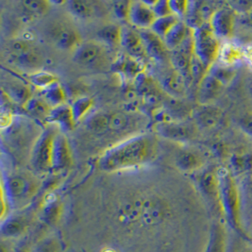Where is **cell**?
Wrapping results in <instances>:
<instances>
[{
  "mask_svg": "<svg viewBox=\"0 0 252 252\" xmlns=\"http://www.w3.org/2000/svg\"><path fill=\"white\" fill-rule=\"evenodd\" d=\"M158 153L157 140L150 134H138L105 150L97 166L104 172L113 173L147 165Z\"/></svg>",
  "mask_w": 252,
  "mask_h": 252,
  "instance_id": "cell-1",
  "label": "cell"
},
{
  "mask_svg": "<svg viewBox=\"0 0 252 252\" xmlns=\"http://www.w3.org/2000/svg\"><path fill=\"white\" fill-rule=\"evenodd\" d=\"M219 206L226 218L229 227L241 236H245L241 224V200L239 190L235 180L227 168H219L218 171Z\"/></svg>",
  "mask_w": 252,
  "mask_h": 252,
  "instance_id": "cell-2",
  "label": "cell"
},
{
  "mask_svg": "<svg viewBox=\"0 0 252 252\" xmlns=\"http://www.w3.org/2000/svg\"><path fill=\"white\" fill-rule=\"evenodd\" d=\"M193 44L194 54L207 68L209 69L218 61L221 44L209 23L203 24L193 30Z\"/></svg>",
  "mask_w": 252,
  "mask_h": 252,
  "instance_id": "cell-3",
  "label": "cell"
},
{
  "mask_svg": "<svg viewBox=\"0 0 252 252\" xmlns=\"http://www.w3.org/2000/svg\"><path fill=\"white\" fill-rule=\"evenodd\" d=\"M73 61L82 67L104 69L109 66V58L103 44L96 41H85L73 52Z\"/></svg>",
  "mask_w": 252,
  "mask_h": 252,
  "instance_id": "cell-4",
  "label": "cell"
},
{
  "mask_svg": "<svg viewBox=\"0 0 252 252\" xmlns=\"http://www.w3.org/2000/svg\"><path fill=\"white\" fill-rule=\"evenodd\" d=\"M56 131L48 127L39 136L32 152V164L38 172L52 170V148Z\"/></svg>",
  "mask_w": 252,
  "mask_h": 252,
  "instance_id": "cell-5",
  "label": "cell"
},
{
  "mask_svg": "<svg viewBox=\"0 0 252 252\" xmlns=\"http://www.w3.org/2000/svg\"><path fill=\"white\" fill-rule=\"evenodd\" d=\"M139 34L148 57L159 63H163L169 60L170 52L160 37L150 30H139Z\"/></svg>",
  "mask_w": 252,
  "mask_h": 252,
  "instance_id": "cell-6",
  "label": "cell"
},
{
  "mask_svg": "<svg viewBox=\"0 0 252 252\" xmlns=\"http://www.w3.org/2000/svg\"><path fill=\"white\" fill-rule=\"evenodd\" d=\"M156 131L166 139L185 142L195 137V126L184 121H169L157 124Z\"/></svg>",
  "mask_w": 252,
  "mask_h": 252,
  "instance_id": "cell-7",
  "label": "cell"
},
{
  "mask_svg": "<svg viewBox=\"0 0 252 252\" xmlns=\"http://www.w3.org/2000/svg\"><path fill=\"white\" fill-rule=\"evenodd\" d=\"M73 163L72 151L68 139L62 132H56L52 148V171L68 168Z\"/></svg>",
  "mask_w": 252,
  "mask_h": 252,
  "instance_id": "cell-8",
  "label": "cell"
},
{
  "mask_svg": "<svg viewBox=\"0 0 252 252\" xmlns=\"http://www.w3.org/2000/svg\"><path fill=\"white\" fill-rule=\"evenodd\" d=\"M151 7L145 1H130L127 21L139 30H149L156 20Z\"/></svg>",
  "mask_w": 252,
  "mask_h": 252,
  "instance_id": "cell-9",
  "label": "cell"
},
{
  "mask_svg": "<svg viewBox=\"0 0 252 252\" xmlns=\"http://www.w3.org/2000/svg\"><path fill=\"white\" fill-rule=\"evenodd\" d=\"M2 189L5 192L7 198L12 201H22L32 195V184L20 175H13L7 178L6 184H2Z\"/></svg>",
  "mask_w": 252,
  "mask_h": 252,
  "instance_id": "cell-10",
  "label": "cell"
},
{
  "mask_svg": "<svg viewBox=\"0 0 252 252\" xmlns=\"http://www.w3.org/2000/svg\"><path fill=\"white\" fill-rule=\"evenodd\" d=\"M121 46L125 49L126 54L139 62L145 63L146 60L149 58L139 34V32L134 31L131 28L122 27Z\"/></svg>",
  "mask_w": 252,
  "mask_h": 252,
  "instance_id": "cell-11",
  "label": "cell"
},
{
  "mask_svg": "<svg viewBox=\"0 0 252 252\" xmlns=\"http://www.w3.org/2000/svg\"><path fill=\"white\" fill-rule=\"evenodd\" d=\"M234 15L229 9H218L210 18L209 25L219 39L229 38L234 29Z\"/></svg>",
  "mask_w": 252,
  "mask_h": 252,
  "instance_id": "cell-12",
  "label": "cell"
},
{
  "mask_svg": "<svg viewBox=\"0 0 252 252\" xmlns=\"http://www.w3.org/2000/svg\"><path fill=\"white\" fill-rule=\"evenodd\" d=\"M160 85L162 91L172 98L181 99L186 94L188 82L184 76L172 67L160 78Z\"/></svg>",
  "mask_w": 252,
  "mask_h": 252,
  "instance_id": "cell-13",
  "label": "cell"
},
{
  "mask_svg": "<svg viewBox=\"0 0 252 252\" xmlns=\"http://www.w3.org/2000/svg\"><path fill=\"white\" fill-rule=\"evenodd\" d=\"M224 86L208 72L197 84V101L200 105L212 104L221 95Z\"/></svg>",
  "mask_w": 252,
  "mask_h": 252,
  "instance_id": "cell-14",
  "label": "cell"
},
{
  "mask_svg": "<svg viewBox=\"0 0 252 252\" xmlns=\"http://www.w3.org/2000/svg\"><path fill=\"white\" fill-rule=\"evenodd\" d=\"M195 126L203 129H212L219 125L223 118L222 111L212 105H199L192 113Z\"/></svg>",
  "mask_w": 252,
  "mask_h": 252,
  "instance_id": "cell-15",
  "label": "cell"
},
{
  "mask_svg": "<svg viewBox=\"0 0 252 252\" xmlns=\"http://www.w3.org/2000/svg\"><path fill=\"white\" fill-rule=\"evenodd\" d=\"M217 62L222 65L236 68L243 63V46L233 41L223 43L220 46Z\"/></svg>",
  "mask_w": 252,
  "mask_h": 252,
  "instance_id": "cell-16",
  "label": "cell"
},
{
  "mask_svg": "<svg viewBox=\"0 0 252 252\" xmlns=\"http://www.w3.org/2000/svg\"><path fill=\"white\" fill-rule=\"evenodd\" d=\"M46 120L48 123L57 125L63 131L65 132L72 131L76 126L71 107L66 104L52 108Z\"/></svg>",
  "mask_w": 252,
  "mask_h": 252,
  "instance_id": "cell-17",
  "label": "cell"
},
{
  "mask_svg": "<svg viewBox=\"0 0 252 252\" xmlns=\"http://www.w3.org/2000/svg\"><path fill=\"white\" fill-rule=\"evenodd\" d=\"M145 63L124 54L115 61L114 68L127 80H135L139 75L145 72Z\"/></svg>",
  "mask_w": 252,
  "mask_h": 252,
  "instance_id": "cell-18",
  "label": "cell"
},
{
  "mask_svg": "<svg viewBox=\"0 0 252 252\" xmlns=\"http://www.w3.org/2000/svg\"><path fill=\"white\" fill-rule=\"evenodd\" d=\"M54 42L58 48L73 52L82 43L79 32L75 29L69 27H62L58 29L54 34Z\"/></svg>",
  "mask_w": 252,
  "mask_h": 252,
  "instance_id": "cell-19",
  "label": "cell"
},
{
  "mask_svg": "<svg viewBox=\"0 0 252 252\" xmlns=\"http://www.w3.org/2000/svg\"><path fill=\"white\" fill-rule=\"evenodd\" d=\"M192 33V30L186 25L185 22L180 20L176 24L172 29L168 32V33L164 36L163 42L169 51L177 48L182 45L185 39Z\"/></svg>",
  "mask_w": 252,
  "mask_h": 252,
  "instance_id": "cell-20",
  "label": "cell"
},
{
  "mask_svg": "<svg viewBox=\"0 0 252 252\" xmlns=\"http://www.w3.org/2000/svg\"><path fill=\"white\" fill-rule=\"evenodd\" d=\"M205 252H227V232L222 224L213 225Z\"/></svg>",
  "mask_w": 252,
  "mask_h": 252,
  "instance_id": "cell-21",
  "label": "cell"
},
{
  "mask_svg": "<svg viewBox=\"0 0 252 252\" xmlns=\"http://www.w3.org/2000/svg\"><path fill=\"white\" fill-rule=\"evenodd\" d=\"M198 185L200 190L214 201H217L219 204V195H218V180L217 171L205 170L198 177Z\"/></svg>",
  "mask_w": 252,
  "mask_h": 252,
  "instance_id": "cell-22",
  "label": "cell"
},
{
  "mask_svg": "<svg viewBox=\"0 0 252 252\" xmlns=\"http://www.w3.org/2000/svg\"><path fill=\"white\" fill-rule=\"evenodd\" d=\"M176 165L184 172H194L202 166V160L195 152L184 150L177 156Z\"/></svg>",
  "mask_w": 252,
  "mask_h": 252,
  "instance_id": "cell-23",
  "label": "cell"
},
{
  "mask_svg": "<svg viewBox=\"0 0 252 252\" xmlns=\"http://www.w3.org/2000/svg\"><path fill=\"white\" fill-rule=\"evenodd\" d=\"M42 98L51 108H54V107H58V106L65 104L66 95H65V92H64L63 86L58 81L56 83L50 85L49 87L43 90Z\"/></svg>",
  "mask_w": 252,
  "mask_h": 252,
  "instance_id": "cell-24",
  "label": "cell"
},
{
  "mask_svg": "<svg viewBox=\"0 0 252 252\" xmlns=\"http://www.w3.org/2000/svg\"><path fill=\"white\" fill-rule=\"evenodd\" d=\"M97 36L104 45L115 48L121 46L122 28L116 25L106 26L97 32Z\"/></svg>",
  "mask_w": 252,
  "mask_h": 252,
  "instance_id": "cell-25",
  "label": "cell"
},
{
  "mask_svg": "<svg viewBox=\"0 0 252 252\" xmlns=\"http://www.w3.org/2000/svg\"><path fill=\"white\" fill-rule=\"evenodd\" d=\"M207 72L214 78H216L218 81H220L224 86H227L229 83H231V81L234 80L236 76L235 68L222 65L218 63V62L212 64Z\"/></svg>",
  "mask_w": 252,
  "mask_h": 252,
  "instance_id": "cell-26",
  "label": "cell"
},
{
  "mask_svg": "<svg viewBox=\"0 0 252 252\" xmlns=\"http://www.w3.org/2000/svg\"><path fill=\"white\" fill-rule=\"evenodd\" d=\"M67 10L71 14L80 19H88L93 15L94 8L92 3L84 0H71L65 2Z\"/></svg>",
  "mask_w": 252,
  "mask_h": 252,
  "instance_id": "cell-27",
  "label": "cell"
},
{
  "mask_svg": "<svg viewBox=\"0 0 252 252\" xmlns=\"http://www.w3.org/2000/svg\"><path fill=\"white\" fill-rule=\"evenodd\" d=\"M179 21H180V18L174 14L156 18V20L154 21V23L152 24V26L150 27L149 30L163 40L164 36L168 33V32Z\"/></svg>",
  "mask_w": 252,
  "mask_h": 252,
  "instance_id": "cell-28",
  "label": "cell"
},
{
  "mask_svg": "<svg viewBox=\"0 0 252 252\" xmlns=\"http://www.w3.org/2000/svg\"><path fill=\"white\" fill-rule=\"evenodd\" d=\"M93 106L94 100L89 96H81L73 101L70 107L76 124L81 121L82 118L91 111Z\"/></svg>",
  "mask_w": 252,
  "mask_h": 252,
  "instance_id": "cell-29",
  "label": "cell"
},
{
  "mask_svg": "<svg viewBox=\"0 0 252 252\" xmlns=\"http://www.w3.org/2000/svg\"><path fill=\"white\" fill-rule=\"evenodd\" d=\"M110 115L97 113L91 115L86 121L87 128L95 134H102L109 130Z\"/></svg>",
  "mask_w": 252,
  "mask_h": 252,
  "instance_id": "cell-30",
  "label": "cell"
},
{
  "mask_svg": "<svg viewBox=\"0 0 252 252\" xmlns=\"http://www.w3.org/2000/svg\"><path fill=\"white\" fill-rule=\"evenodd\" d=\"M23 107L25 110L30 114L38 117H44L45 119H46V117L48 116L52 109L43 98L33 97V96L30 98L29 101L25 104Z\"/></svg>",
  "mask_w": 252,
  "mask_h": 252,
  "instance_id": "cell-31",
  "label": "cell"
},
{
  "mask_svg": "<svg viewBox=\"0 0 252 252\" xmlns=\"http://www.w3.org/2000/svg\"><path fill=\"white\" fill-rule=\"evenodd\" d=\"M5 92L7 94V96H9L14 102L21 104L22 106L32 97L31 90L27 86L21 84L9 85Z\"/></svg>",
  "mask_w": 252,
  "mask_h": 252,
  "instance_id": "cell-32",
  "label": "cell"
},
{
  "mask_svg": "<svg viewBox=\"0 0 252 252\" xmlns=\"http://www.w3.org/2000/svg\"><path fill=\"white\" fill-rule=\"evenodd\" d=\"M12 61L15 64L24 68H36L39 67L42 63V59L39 53L35 49H32L27 53L18 56H12Z\"/></svg>",
  "mask_w": 252,
  "mask_h": 252,
  "instance_id": "cell-33",
  "label": "cell"
},
{
  "mask_svg": "<svg viewBox=\"0 0 252 252\" xmlns=\"http://www.w3.org/2000/svg\"><path fill=\"white\" fill-rule=\"evenodd\" d=\"M29 80L35 87L42 90L58 82L57 77L47 71H38L32 73L29 76Z\"/></svg>",
  "mask_w": 252,
  "mask_h": 252,
  "instance_id": "cell-34",
  "label": "cell"
},
{
  "mask_svg": "<svg viewBox=\"0 0 252 252\" xmlns=\"http://www.w3.org/2000/svg\"><path fill=\"white\" fill-rule=\"evenodd\" d=\"M129 117L122 112H115L110 115L109 130L113 132H122L129 126Z\"/></svg>",
  "mask_w": 252,
  "mask_h": 252,
  "instance_id": "cell-35",
  "label": "cell"
},
{
  "mask_svg": "<svg viewBox=\"0 0 252 252\" xmlns=\"http://www.w3.org/2000/svg\"><path fill=\"white\" fill-rule=\"evenodd\" d=\"M61 213L62 203L57 199H51L48 202H46V205L44 207L43 218L47 223L54 224L61 217Z\"/></svg>",
  "mask_w": 252,
  "mask_h": 252,
  "instance_id": "cell-36",
  "label": "cell"
},
{
  "mask_svg": "<svg viewBox=\"0 0 252 252\" xmlns=\"http://www.w3.org/2000/svg\"><path fill=\"white\" fill-rule=\"evenodd\" d=\"M24 230V223L17 218H9L3 221L1 232L6 237H15L20 235Z\"/></svg>",
  "mask_w": 252,
  "mask_h": 252,
  "instance_id": "cell-37",
  "label": "cell"
},
{
  "mask_svg": "<svg viewBox=\"0 0 252 252\" xmlns=\"http://www.w3.org/2000/svg\"><path fill=\"white\" fill-rule=\"evenodd\" d=\"M22 5L27 12L34 16L45 15L50 9L49 2L44 0H26Z\"/></svg>",
  "mask_w": 252,
  "mask_h": 252,
  "instance_id": "cell-38",
  "label": "cell"
},
{
  "mask_svg": "<svg viewBox=\"0 0 252 252\" xmlns=\"http://www.w3.org/2000/svg\"><path fill=\"white\" fill-rule=\"evenodd\" d=\"M231 165L236 171H249L252 169V154L236 155L231 158Z\"/></svg>",
  "mask_w": 252,
  "mask_h": 252,
  "instance_id": "cell-39",
  "label": "cell"
},
{
  "mask_svg": "<svg viewBox=\"0 0 252 252\" xmlns=\"http://www.w3.org/2000/svg\"><path fill=\"white\" fill-rule=\"evenodd\" d=\"M145 2L151 7L152 11L157 18L172 14L170 6H169V1L159 0V1H153V2H149V1H145Z\"/></svg>",
  "mask_w": 252,
  "mask_h": 252,
  "instance_id": "cell-40",
  "label": "cell"
},
{
  "mask_svg": "<svg viewBox=\"0 0 252 252\" xmlns=\"http://www.w3.org/2000/svg\"><path fill=\"white\" fill-rule=\"evenodd\" d=\"M10 49H11L12 56H18V55H22L24 53H27L34 48L29 41L25 39H15L11 43Z\"/></svg>",
  "mask_w": 252,
  "mask_h": 252,
  "instance_id": "cell-41",
  "label": "cell"
},
{
  "mask_svg": "<svg viewBox=\"0 0 252 252\" xmlns=\"http://www.w3.org/2000/svg\"><path fill=\"white\" fill-rule=\"evenodd\" d=\"M169 6L170 10L174 15L177 17H186L189 7H190V2L189 1H184V0H171L169 1Z\"/></svg>",
  "mask_w": 252,
  "mask_h": 252,
  "instance_id": "cell-42",
  "label": "cell"
},
{
  "mask_svg": "<svg viewBox=\"0 0 252 252\" xmlns=\"http://www.w3.org/2000/svg\"><path fill=\"white\" fill-rule=\"evenodd\" d=\"M60 244L55 238L49 237L37 244L34 252H59Z\"/></svg>",
  "mask_w": 252,
  "mask_h": 252,
  "instance_id": "cell-43",
  "label": "cell"
},
{
  "mask_svg": "<svg viewBox=\"0 0 252 252\" xmlns=\"http://www.w3.org/2000/svg\"><path fill=\"white\" fill-rule=\"evenodd\" d=\"M129 6H130V1H126V0L115 1L113 3V7H114L113 9H114L115 15L120 19L127 20Z\"/></svg>",
  "mask_w": 252,
  "mask_h": 252,
  "instance_id": "cell-44",
  "label": "cell"
},
{
  "mask_svg": "<svg viewBox=\"0 0 252 252\" xmlns=\"http://www.w3.org/2000/svg\"><path fill=\"white\" fill-rule=\"evenodd\" d=\"M231 6H232V9L235 11L250 12L252 9V1H246V0L234 1L231 3Z\"/></svg>",
  "mask_w": 252,
  "mask_h": 252,
  "instance_id": "cell-45",
  "label": "cell"
},
{
  "mask_svg": "<svg viewBox=\"0 0 252 252\" xmlns=\"http://www.w3.org/2000/svg\"><path fill=\"white\" fill-rule=\"evenodd\" d=\"M13 122V115L10 111H2V114L0 116V126L2 129L8 128L12 126Z\"/></svg>",
  "mask_w": 252,
  "mask_h": 252,
  "instance_id": "cell-46",
  "label": "cell"
},
{
  "mask_svg": "<svg viewBox=\"0 0 252 252\" xmlns=\"http://www.w3.org/2000/svg\"><path fill=\"white\" fill-rule=\"evenodd\" d=\"M243 63L252 68V43L243 46Z\"/></svg>",
  "mask_w": 252,
  "mask_h": 252,
  "instance_id": "cell-47",
  "label": "cell"
},
{
  "mask_svg": "<svg viewBox=\"0 0 252 252\" xmlns=\"http://www.w3.org/2000/svg\"><path fill=\"white\" fill-rule=\"evenodd\" d=\"M241 128L248 133L249 135L252 136V115H246L240 119Z\"/></svg>",
  "mask_w": 252,
  "mask_h": 252,
  "instance_id": "cell-48",
  "label": "cell"
},
{
  "mask_svg": "<svg viewBox=\"0 0 252 252\" xmlns=\"http://www.w3.org/2000/svg\"><path fill=\"white\" fill-rule=\"evenodd\" d=\"M248 91H249V94H250V95L252 98V77L248 82Z\"/></svg>",
  "mask_w": 252,
  "mask_h": 252,
  "instance_id": "cell-49",
  "label": "cell"
},
{
  "mask_svg": "<svg viewBox=\"0 0 252 252\" xmlns=\"http://www.w3.org/2000/svg\"><path fill=\"white\" fill-rule=\"evenodd\" d=\"M250 13V16H251V18H252V9L251 10V12H249Z\"/></svg>",
  "mask_w": 252,
  "mask_h": 252,
  "instance_id": "cell-50",
  "label": "cell"
},
{
  "mask_svg": "<svg viewBox=\"0 0 252 252\" xmlns=\"http://www.w3.org/2000/svg\"><path fill=\"white\" fill-rule=\"evenodd\" d=\"M24 252V251H22V252Z\"/></svg>",
  "mask_w": 252,
  "mask_h": 252,
  "instance_id": "cell-51",
  "label": "cell"
}]
</instances>
